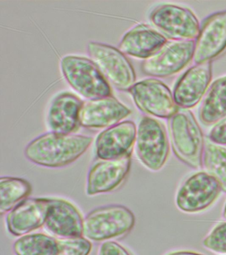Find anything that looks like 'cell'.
Returning <instances> with one entry per match:
<instances>
[{"mask_svg": "<svg viewBox=\"0 0 226 255\" xmlns=\"http://www.w3.org/2000/svg\"><path fill=\"white\" fill-rule=\"evenodd\" d=\"M90 135L50 131L39 135L25 147V156L39 166L57 168L77 160L92 144Z\"/></svg>", "mask_w": 226, "mask_h": 255, "instance_id": "cell-1", "label": "cell"}, {"mask_svg": "<svg viewBox=\"0 0 226 255\" xmlns=\"http://www.w3.org/2000/svg\"><path fill=\"white\" fill-rule=\"evenodd\" d=\"M169 134L172 150L176 157L192 168H202L206 140L191 111L179 110L170 118Z\"/></svg>", "mask_w": 226, "mask_h": 255, "instance_id": "cell-2", "label": "cell"}, {"mask_svg": "<svg viewBox=\"0 0 226 255\" xmlns=\"http://www.w3.org/2000/svg\"><path fill=\"white\" fill-rule=\"evenodd\" d=\"M136 217L128 207L111 205L90 211L84 218L83 237L90 241L106 242L128 234Z\"/></svg>", "mask_w": 226, "mask_h": 255, "instance_id": "cell-3", "label": "cell"}, {"mask_svg": "<svg viewBox=\"0 0 226 255\" xmlns=\"http://www.w3.org/2000/svg\"><path fill=\"white\" fill-rule=\"evenodd\" d=\"M61 71L71 87L86 99L112 95L110 83L88 58L67 55L61 61Z\"/></svg>", "mask_w": 226, "mask_h": 255, "instance_id": "cell-4", "label": "cell"}, {"mask_svg": "<svg viewBox=\"0 0 226 255\" xmlns=\"http://www.w3.org/2000/svg\"><path fill=\"white\" fill-rule=\"evenodd\" d=\"M136 149L138 159L147 168L152 171L162 169L170 151L163 124L153 118L143 117L137 129Z\"/></svg>", "mask_w": 226, "mask_h": 255, "instance_id": "cell-5", "label": "cell"}, {"mask_svg": "<svg viewBox=\"0 0 226 255\" xmlns=\"http://www.w3.org/2000/svg\"><path fill=\"white\" fill-rule=\"evenodd\" d=\"M88 53L109 83L120 91H129L135 85L136 75L130 60L120 49L100 43L88 44Z\"/></svg>", "mask_w": 226, "mask_h": 255, "instance_id": "cell-6", "label": "cell"}, {"mask_svg": "<svg viewBox=\"0 0 226 255\" xmlns=\"http://www.w3.org/2000/svg\"><path fill=\"white\" fill-rule=\"evenodd\" d=\"M92 248L84 237L63 239L44 233L21 237L13 246L15 255H89Z\"/></svg>", "mask_w": 226, "mask_h": 255, "instance_id": "cell-7", "label": "cell"}, {"mask_svg": "<svg viewBox=\"0 0 226 255\" xmlns=\"http://www.w3.org/2000/svg\"><path fill=\"white\" fill-rule=\"evenodd\" d=\"M150 20L162 35L173 41L196 39L200 26L191 9L174 4L157 6L150 14Z\"/></svg>", "mask_w": 226, "mask_h": 255, "instance_id": "cell-8", "label": "cell"}, {"mask_svg": "<svg viewBox=\"0 0 226 255\" xmlns=\"http://www.w3.org/2000/svg\"><path fill=\"white\" fill-rule=\"evenodd\" d=\"M128 91L138 109L147 115L170 119L179 111L173 94L159 80H143L135 83Z\"/></svg>", "mask_w": 226, "mask_h": 255, "instance_id": "cell-9", "label": "cell"}, {"mask_svg": "<svg viewBox=\"0 0 226 255\" xmlns=\"http://www.w3.org/2000/svg\"><path fill=\"white\" fill-rule=\"evenodd\" d=\"M221 185L206 171H199L188 177L177 194L176 207L182 212H200L208 208L219 197Z\"/></svg>", "mask_w": 226, "mask_h": 255, "instance_id": "cell-10", "label": "cell"}, {"mask_svg": "<svg viewBox=\"0 0 226 255\" xmlns=\"http://www.w3.org/2000/svg\"><path fill=\"white\" fill-rule=\"evenodd\" d=\"M194 47V40L167 42L155 55L145 60L143 73L156 78L175 75L193 59Z\"/></svg>", "mask_w": 226, "mask_h": 255, "instance_id": "cell-11", "label": "cell"}, {"mask_svg": "<svg viewBox=\"0 0 226 255\" xmlns=\"http://www.w3.org/2000/svg\"><path fill=\"white\" fill-rule=\"evenodd\" d=\"M131 164V153L120 158L99 159L91 166L87 175V195L94 196L116 190L128 176Z\"/></svg>", "mask_w": 226, "mask_h": 255, "instance_id": "cell-12", "label": "cell"}, {"mask_svg": "<svg viewBox=\"0 0 226 255\" xmlns=\"http://www.w3.org/2000/svg\"><path fill=\"white\" fill-rule=\"evenodd\" d=\"M226 51V9L208 16L196 38L193 61L196 65L212 62Z\"/></svg>", "mask_w": 226, "mask_h": 255, "instance_id": "cell-13", "label": "cell"}, {"mask_svg": "<svg viewBox=\"0 0 226 255\" xmlns=\"http://www.w3.org/2000/svg\"><path fill=\"white\" fill-rule=\"evenodd\" d=\"M132 111L113 96L83 102L80 111V126L87 128H110L121 123Z\"/></svg>", "mask_w": 226, "mask_h": 255, "instance_id": "cell-14", "label": "cell"}, {"mask_svg": "<svg viewBox=\"0 0 226 255\" xmlns=\"http://www.w3.org/2000/svg\"><path fill=\"white\" fill-rule=\"evenodd\" d=\"M49 207V198L25 199L7 214V230L13 236L21 237L44 227Z\"/></svg>", "mask_w": 226, "mask_h": 255, "instance_id": "cell-15", "label": "cell"}, {"mask_svg": "<svg viewBox=\"0 0 226 255\" xmlns=\"http://www.w3.org/2000/svg\"><path fill=\"white\" fill-rule=\"evenodd\" d=\"M212 77V62L195 65L184 73L173 90L178 108L188 110L197 105L209 89Z\"/></svg>", "mask_w": 226, "mask_h": 255, "instance_id": "cell-16", "label": "cell"}, {"mask_svg": "<svg viewBox=\"0 0 226 255\" xmlns=\"http://www.w3.org/2000/svg\"><path fill=\"white\" fill-rule=\"evenodd\" d=\"M49 211L44 228L49 235L59 238L83 237L84 218L73 203L65 199L49 198Z\"/></svg>", "mask_w": 226, "mask_h": 255, "instance_id": "cell-17", "label": "cell"}, {"mask_svg": "<svg viewBox=\"0 0 226 255\" xmlns=\"http://www.w3.org/2000/svg\"><path fill=\"white\" fill-rule=\"evenodd\" d=\"M136 124L121 122L105 129L97 137L96 156L100 159H114L132 153L137 136Z\"/></svg>", "mask_w": 226, "mask_h": 255, "instance_id": "cell-18", "label": "cell"}, {"mask_svg": "<svg viewBox=\"0 0 226 255\" xmlns=\"http://www.w3.org/2000/svg\"><path fill=\"white\" fill-rule=\"evenodd\" d=\"M83 102L74 94L65 92L53 99L47 115L51 131L69 134L78 129Z\"/></svg>", "mask_w": 226, "mask_h": 255, "instance_id": "cell-19", "label": "cell"}, {"mask_svg": "<svg viewBox=\"0 0 226 255\" xmlns=\"http://www.w3.org/2000/svg\"><path fill=\"white\" fill-rule=\"evenodd\" d=\"M167 42L160 32L146 24H139L125 34L119 49L125 55L146 60L155 55Z\"/></svg>", "mask_w": 226, "mask_h": 255, "instance_id": "cell-20", "label": "cell"}, {"mask_svg": "<svg viewBox=\"0 0 226 255\" xmlns=\"http://www.w3.org/2000/svg\"><path fill=\"white\" fill-rule=\"evenodd\" d=\"M198 115L204 125H214L226 117V75L210 85L200 105Z\"/></svg>", "mask_w": 226, "mask_h": 255, "instance_id": "cell-21", "label": "cell"}, {"mask_svg": "<svg viewBox=\"0 0 226 255\" xmlns=\"http://www.w3.org/2000/svg\"><path fill=\"white\" fill-rule=\"evenodd\" d=\"M31 192L29 181L19 177L4 176L0 178V213L9 212Z\"/></svg>", "mask_w": 226, "mask_h": 255, "instance_id": "cell-22", "label": "cell"}, {"mask_svg": "<svg viewBox=\"0 0 226 255\" xmlns=\"http://www.w3.org/2000/svg\"><path fill=\"white\" fill-rule=\"evenodd\" d=\"M203 167L219 182L222 191L226 193V145L206 139Z\"/></svg>", "mask_w": 226, "mask_h": 255, "instance_id": "cell-23", "label": "cell"}, {"mask_svg": "<svg viewBox=\"0 0 226 255\" xmlns=\"http://www.w3.org/2000/svg\"><path fill=\"white\" fill-rule=\"evenodd\" d=\"M202 243L205 248L212 252L226 254V222L215 227Z\"/></svg>", "mask_w": 226, "mask_h": 255, "instance_id": "cell-24", "label": "cell"}, {"mask_svg": "<svg viewBox=\"0 0 226 255\" xmlns=\"http://www.w3.org/2000/svg\"><path fill=\"white\" fill-rule=\"evenodd\" d=\"M207 139L212 142L226 145V117L214 126Z\"/></svg>", "mask_w": 226, "mask_h": 255, "instance_id": "cell-25", "label": "cell"}, {"mask_svg": "<svg viewBox=\"0 0 226 255\" xmlns=\"http://www.w3.org/2000/svg\"><path fill=\"white\" fill-rule=\"evenodd\" d=\"M98 255H131L130 253L119 243L108 241L102 243Z\"/></svg>", "mask_w": 226, "mask_h": 255, "instance_id": "cell-26", "label": "cell"}, {"mask_svg": "<svg viewBox=\"0 0 226 255\" xmlns=\"http://www.w3.org/2000/svg\"><path fill=\"white\" fill-rule=\"evenodd\" d=\"M168 255H204L200 254L195 252H191V251H178V252H174L170 253Z\"/></svg>", "mask_w": 226, "mask_h": 255, "instance_id": "cell-27", "label": "cell"}, {"mask_svg": "<svg viewBox=\"0 0 226 255\" xmlns=\"http://www.w3.org/2000/svg\"><path fill=\"white\" fill-rule=\"evenodd\" d=\"M223 217L226 220V203L225 205V207H224V211H223Z\"/></svg>", "mask_w": 226, "mask_h": 255, "instance_id": "cell-28", "label": "cell"}]
</instances>
